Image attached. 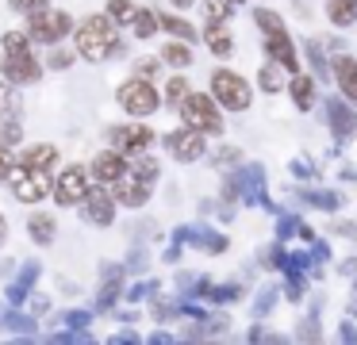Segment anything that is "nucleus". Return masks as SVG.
<instances>
[{"instance_id": "1", "label": "nucleus", "mask_w": 357, "mask_h": 345, "mask_svg": "<svg viewBox=\"0 0 357 345\" xmlns=\"http://www.w3.org/2000/svg\"><path fill=\"white\" fill-rule=\"evenodd\" d=\"M73 50L85 61H104L108 54H119L116 20H108V15H89V20H81V27L73 31Z\"/></svg>"}, {"instance_id": "2", "label": "nucleus", "mask_w": 357, "mask_h": 345, "mask_svg": "<svg viewBox=\"0 0 357 345\" xmlns=\"http://www.w3.org/2000/svg\"><path fill=\"white\" fill-rule=\"evenodd\" d=\"M181 119H185V127L200 130V135H219V130H223V119H219V112H215V100L204 96V92L185 96V104H181Z\"/></svg>"}, {"instance_id": "3", "label": "nucleus", "mask_w": 357, "mask_h": 345, "mask_svg": "<svg viewBox=\"0 0 357 345\" xmlns=\"http://www.w3.org/2000/svg\"><path fill=\"white\" fill-rule=\"evenodd\" d=\"M211 92H215V100L223 107H231V112H246L250 107V84L242 81L238 73H231V69H215V73H211Z\"/></svg>"}, {"instance_id": "4", "label": "nucleus", "mask_w": 357, "mask_h": 345, "mask_svg": "<svg viewBox=\"0 0 357 345\" xmlns=\"http://www.w3.org/2000/svg\"><path fill=\"white\" fill-rule=\"evenodd\" d=\"M8 184H12V192H16L20 204H39V199L50 192V176H47V169L16 165V169L8 173Z\"/></svg>"}, {"instance_id": "5", "label": "nucleus", "mask_w": 357, "mask_h": 345, "mask_svg": "<svg viewBox=\"0 0 357 345\" xmlns=\"http://www.w3.org/2000/svg\"><path fill=\"white\" fill-rule=\"evenodd\" d=\"M70 15L66 12H31V27H27V35L35 38V43H43V46H58L66 35H70Z\"/></svg>"}, {"instance_id": "6", "label": "nucleus", "mask_w": 357, "mask_h": 345, "mask_svg": "<svg viewBox=\"0 0 357 345\" xmlns=\"http://www.w3.org/2000/svg\"><path fill=\"white\" fill-rule=\"evenodd\" d=\"M116 96H119V107H123V112H131V115H150V112H158V92H154V84L142 81V77L119 84Z\"/></svg>"}, {"instance_id": "7", "label": "nucleus", "mask_w": 357, "mask_h": 345, "mask_svg": "<svg viewBox=\"0 0 357 345\" xmlns=\"http://www.w3.org/2000/svg\"><path fill=\"white\" fill-rule=\"evenodd\" d=\"M227 196H242L246 204H265V169L246 165L234 173V181L227 184Z\"/></svg>"}, {"instance_id": "8", "label": "nucleus", "mask_w": 357, "mask_h": 345, "mask_svg": "<svg viewBox=\"0 0 357 345\" xmlns=\"http://www.w3.org/2000/svg\"><path fill=\"white\" fill-rule=\"evenodd\" d=\"M150 142H154V130L142 127V123L112 127V150H119V153H146Z\"/></svg>"}, {"instance_id": "9", "label": "nucleus", "mask_w": 357, "mask_h": 345, "mask_svg": "<svg viewBox=\"0 0 357 345\" xmlns=\"http://www.w3.org/2000/svg\"><path fill=\"white\" fill-rule=\"evenodd\" d=\"M265 54H269V58L277 61L280 69H288V73H300V58H296V46H292V38H288L284 27L265 31Z\"/></svg>"}, {"instance_id": "10", "label": "nucleus", "mask_w": 357, "mask_h": 345, "mask_svg": "<svg viewBox=\"0 0 357 345\" xmlns=\"http://www.w3.org/2000/svg\"><path fill=\"white\" fill-rule=\"evenodd\" d=\"M85 192H89V176H85V169H81V165L62 169V176H58V184H54L58 204H62V207H73V204H81V199H85Z\"/></svg>"}, {"instance_id": "11", "label": "nucleus", "mask_w": 357, "mask_h": 345, "mask_svg": "<svg viewBox=\"0 0 357 345\" xmlns=\"http://www.w3.org/2000/svg\"><path fill=\"white\" fill-rule=\"evenodd\" d=\"M81 211L96 227H112V219H116V199H112L108 188H89L85 199H81Z\"/></svg>"}, {"instance_id": "12", "label": "nucleus", "mask_w": 357, "mask_h": 345, "mask_svg": "<svg viewBox=\"0 0 357 345\" xmlns=\"http://www.w3.org/2000/svg\"><path fill=\"white\" fill-rule=\"evenodd\" d=\"M0 73L8 77L12 84H31V81H39V61L31 58V50H24V54H4L0 58Z\"/></svg>"}, {"instance_id": "13", "label": "nucleus", "mask_w": 357, "mask_h": 345, "mask_svg": "<svg viewBox=\"0 0 357 345\" xmlns=\"http://www.w3.org/2000/svg\"><path fill=\"white\" fill-rule=\"evenodd\" d=\"M165 150H169L177 161H196V158H204V135L192 130V127L173 130V135L165 138Z\"/></svg>"}, {"instance_id": "14", "label": "nucleus", "mask_w": 357, "mask_h": 345, "mask_svg": "<svg viewBox=\"0 0 357 345\" xmlns=\"http://www.w3.org/2000/svg\"><path fill=\"white\" fill-rule=\"evenodd\" d=\"M326 123H331V135L338 142H349L357 135V112L346 107L342 100H326Z\"/></svg>"}, {"instance_id": "15", "label": "nucleus", "mask_w": 357, "mask_h": 345, "mask_svg": "<svg viewBox=\"0 0 357 345\" xmlns=\"http://www.w3.org/2000/svg\"><path fill=\"white\" fill-rule=\"evenodd\" d=\"M150 184L154 181H146L139 173H123V181H116V199L127 207H142L150 199Z\"/></svg>"}, {"instance_id": "16", "label": "nucleus", "mask_w": 357, "mask_h": 345, "mask_svg": "<svg viewBox=\"0 0 357 345\" xmlns=\"http://www.w3.org/2000/svg\"><path fill=\"white\" fill-rule=\"evenodd\" d=\"M123 173H127V165H123V153L119 150H104V153H96V161H93V176L100 184H116V181H123Z\"/></svg>"}, {"instance_id": "17", "label": "nucleus", "mask_w": 357, "mask_h": 345, "mask_svg": "<svg viewBox=\"0 0 357 345\" xmlns=\"http://www.w3.org/2000/svg\"><path fill=\"white\" fill-rule=\"evenodd\" d=\"M331 73H334V81H338V89L346 92L349 100H357V61L349 58V54H338V58L331 61Z\"/></svg>"}, {"instance_id": "18", "label": "nucleus", "mask_w": 357, "mask_h": 345, "mask_svg": "<svg viewBox=\"0 0 357 345\" xmlns=\"http://www.w3.org/2000/svg\"><path fill=\"white\" fill-rule=\"evenodd\" d=\"M177 242L181 245H200V250H208V253H219V250H227V238L223 234H211V230H192V227H181L177 230Z\"/></svg>"}, {"instance_id": "19", "label": "nucleus", "mask_w": 357, "mask_h": 345, "mask_svg": "<svg viewBox=\"0 0 357 345\" xmlns=\"http://www.w3.org/2000/svg\"><path fill=\"white\" fill-rule=\"evenodd\" d=\"M288 92H292L296 112H311V104H315V84H311L307 73H296L292 84H288Z\"/></svg>"}, {"instance_id": "20", "label": "nucleus", "mask_w": 357, "mask_h": 345, "mask_svg": "<svg viewBox=\"0 0 357 345\" xmlns=\"http://www.w3.org/2000/svg\"><path fill=\"white\" fill-rule=\"evenodd\" d=\"M35 280H39V265H35V261H27L24 273H20L16 280H12V288H8V299H12V303H24V299L31 296Z\"/></svg>"}, {"instance_id": "21", "label": "nucleus", "mask_w": 357, "mask_h": 345, "mask_svg": "<svg viewBox=\"0 0 357 345\" xmlns=\"http://www.w3.org/2000/svg\"><path fill=\"white\" fill-rule=\"evenodd\" d=\"M58 161V150L54 146H31V150H24V158H20V165H27V169H50Z\"/></svg>"}, {"instance_id": "22", "label": "nucleus", "mask_w": 357, "mask_h": 345, "mask_svg": "<svg viewBox=\"0 0 357 345\" xmlns=\"http://www.w3.org/2000/svg\"><path fill=\"white\" fill-rule=\"evenodd\" d=\"M27 230H31V238L39 245H47V242H54V230H58V222L50 219L47 211H35L31 215V222H27Z\"/></svg>"}, {"instance_id": "23", "label": "nucleus", "mask_w": 357, "mask_h": 345, "mask_svg": "<svg viewBox=\"0 0 357 345\" xmlns=\"http://www.w3.org/2000/svg\"><path fill=\"white\" fill-rule=\"evenodd\" d=\"M326 15H331L334 27H349L357 20V0H331L326 4Z\"/></svg>"}, {"instance_id": "24", "label": "nucleus", "mask_w": 357, "mask_h": 345, "mask_svg": "<svg viewBox=\"0 0 357 345\" xmlns=\"http://www.w3.org/2000/svg\"><path fill=\"white\" fill-rule=\"evenodd\" d=\"M119 268H112V273H104V284H100V296H96V307L100 311H108L112 303H116V296H119Z\"/></svg>"}, {"instance_id": "25", "label": "nucleus", "mask_w": 357, "mask_h": 345, "mask_svg": "<svg viewBox=\"0 0 357 345\" xmlns=\"http://www.w3.org/2000/svg\"><path fill=\"white\" fill-rule=\"evenodd\" d=\"M204 38H208L211 54H219V58H231L234 43H231V35H227V27H208V31H204Z\"/></svg>"}, {"instance_id": "26", "label": "nucleus", "mask_w": 357, "mask_h": 345, "mask_svg": "<svg viewBox=\"0 0 357 345\" xmlns=\"http://www.w3.org/2000/svg\"><path fill=\"white\" fill-rule=\"evenodd\" d=\"M16 112H20V100H16V92H12V81L4 77V81H0V119H16Z\"/></svg>"}, {"instance_id": "27", "label": "nucleus", "mask_w": 357, "mask_h": 345, "mask_svg": "<svg viewBox=\"0 0 357 345\" xmlns=\"http://www.w3.org/2000/svg\"><path fill=\"white\" fill-rule=\"evenodd\" d=\"M231 4L234 0H208V4H204V12H208V27H223L227 15H231Z\"/></svg>"}, {"instance_id": "28", "label": "nucleus", "mask_w": 357, "mask_h": 345, "mask_svg": "<svg viewBox=\"0 0 357 345\" xmlns=\"http://www.w3.org/2000/svg\"><path fill=\"white\" fill-rule=\"evenodd\" d=\"M162 61H169V66L185 69V66H192V50H188V46H181V43H169V46L162 50Z\"/></svg>"}, {"instance_id": "29", "label": "nucleus", "mask_w": 357, "mask_h": 345, "mask_svg": "<svg viewBox=\"0 0 357 345\" xmlns=\"http://www.w3.org/2000/svg\"><path fill=\"white\" fill-rule=\"evenodd\" d=\"M303 199H307L311 207H319V211H338V207H342L338 192H307Z\"/></svg>"}, {"instance_id": "30", "label": "nucleus", "mask_w": 357, "mask_h": 345, "mask_svg": "<svg viewBox=\"0 0 357 345\" xmlns=\"http://www.w3.org/2000/svg\"><path fill=\"white\" fill-rule=\"evenodd\" d=\"M131 27H135V35H139V38H150L158 27H162V20H154V12H146V8H139V15H135Z\"/></svg>"}, {"instance_id": "31", "label": "nucleus", "mask_w": 357, "mask_h": 345, "mask_svg": "<svg viewBox=\"0 0 357 345\" xmlns=\"http://www.w3.org/2000/svg\"><path fill=\"white\" fill-rule=\"evenodd\" d=\"M108 15L116 23H135V15H139V8L131 4V0H108Z\"/></svg>"}, {"instance_id": "32", "label": "nucleus", "mask_w": 357, "mask_h": 345, "mask_svg": "<svg viewBox=\"0 0 357 345\" xmlns=\"http://www.w3.org/2000/svg\"><path fill=\"white\" fill-rule=\"evenodd\" d=\"M162 27L169 31V35L185 38V43H188V38H196V27H192V23H185L181 15H162Z\"/></svg>"}, {"instance_id": "33", "label": "nucleus", "mask_w": 357, "mask_h": 345, "mask_svg": "<svg viewBox=\"0 0 357 345\" xmlns=\"http://www.w3.org/2000/svg\"><path fill=\"white\" fill-rule=\"evenodd\" d=\"M257 81H261V89H265V92H280V89H284V81H280V69H277V61H273V66H261V73H257Z\"/></svg>"}, {"instance_id": "34", "label": "nucleus", "mask_w": 357, "mask_h": 345, "mask_svg": "<svg viewBox=\"0 0 357 345\" xmlns=\"http://www.w3.org/2000/svg\"><path fill=\"white\" fill-rule=\"evenodd\" d=\"M24 50H31V35L8 31V35H4V54H24Z\"/></svg>"}, {"instance_id": "35", "label": "nucleus", "mask_w": 357, "mask_h": 345, "mask_svg": "<svg viewBox=\"0 0 357 345\" xmlns=\"http://www.w3.org/2000/svg\"><path fill=\"white\" fill-rule=\"evenodd\" d=\"M20 138H24L20 119H0V142H4V146H16Z\"/></svg>"}, {"instance_id": "36", "label": "nucleus", "mask_w": 357, "mask_h": 345, "mask_svg": "<svg viewBox=\"0 0 357 345\" xmlns=\"http://www.w3.org/2000/svg\"><path fill=\"white\" fill-rule=\"evenodd\" d=\"M188 89H185V77H169V84H165V100L169 104H185Z\"/></svg>"}, {"instance_id": "37", "label": "nucleus", "mask_w": 357, "mask_h": 345, "mask_svg": "<svg viewBox=\"0 0 357 345\" xmlns=\"http://www.w3.org/2000/svg\"><path fill=\"white\" fill-rule=\"evenodd\" d=\"M307 58L311 66H315L319 77H326V54H323V43H307Z\"/></svg>"}, {"instance_id": "38", "label": "nucleus", "mask_w": 357, "mask_h": 345, "mask_svg": "<svg viewBox=\"0 0 357 345\" xmlns=\"http://www.w3.org/2000/svg\"><path fill=\"white\" fill-rule=\"evenodd\" d=\"M135 77H142V81L158 77V61L154 58H139V61H135Z\"/></svg>"}, {"instance_id": "39", "label": "nucleus", "mask_w": 357, "mask_h": 345, "mask_svg": "<svg viewBox=\"0 0 357 345\" xmlns=\"http://www.w3.org/2000/svg\"><path fill=\"white\" fill-rule=\"evenodd\" d=\"M12 169H16V161H12V146L0 142V181H8Z\"/></svg>"}, {"instance_id": "40", "label": "nucleus", "mask_w": 357, "mask_h": 345, "mask_svg": "<svg viewBox=\"0 0 357 345\" xmlns=\"http://www.w3.org/2000/svg\"><path fill=\"white\" fill-rule=\"evenodd\" d=\"M135 173L146 176V181H158V161H154V158H142L139 165H135Z\"/></svg>"}, {"instance_id": "41", "label": "nucleus", "mask_w": 357, "mask_h": 345, "mask_svg": "<svg viewBox=\"0 0 357 345\" xmlns=\"http://www.w3.org/2000/svg\"><path fill=\"white\" fill-rule=\"evenodd\" d=\"M12 8H16V12H43V8L50 4V0H8Z\"/></svg>"}, {"instance_id": "42", "label": "nucleus", "mask_w": 357, "mask_h": 345, "mask_svg": "<svg viewBox=\"0 0 357 345\" xmlns=\"http://www.w3.org/2000/svg\"><path fill=\"white\" fill-rule=\"evenodd\" d=\"M73 58H77V50H54V54H50V66H54V69H66Z\"/></svg>"}, {"instance_id": "43", "label": "nucleus", "mask_w": 357, "mask_h": 345, "mask_svg": "<svg viewBox=\"0 0 357 345\" xmlns=\"http://www.w3.org/2000/svg\"><path fill=\"white\" fill-rule=\"evenodd\" d=\"M269 307H273V296L265 291V296H257V303H254V314H265Z\"/></svg>"}, {"instance_id": "44", "label": "nucleus", "mask_w": 357, "mask_h": 345, "mask_svg": "<svg viewBox=\"0 0 357 345\" xmlns=\"http://www.w3.org/2000/svg\"><path fill=\"white\" fill-rule=\"evenodd\" d=\"M66 322H70V326H85L89 314H66Z\"/></svg>"}, {"instance_id": "45", "label": "nucleus", "mask_w": 357, "mask_h": 345, "mask_svg": "<svg viewBox=\"0 0 357 345\" xmlns=\"http://www.w3.org/2000/svg\"><path fill=\"white\" fill-rule=\"evenodd\" d=\"M4 238H8V219L0 215V245H4Z\"/></svg>"}, {"instance_id": "46", "label": "nucleus", "mask_w": 357, "mask_h": 345, "mask_svg": "<svg viewBox=\"0 0 357 345\" xmlns=\"http://www.w3.org/2000/svg\"><path fill=\"white\" fill-rule=\"evenodd\" d=\"M173 4H177V8H192V0H173Z\"/></svg>"}, {"instance_id": "47", "label": "nucleus", "mask_w": 357, "mask_h": 345, "mask_svg": "<svg viewBox=\"0 0 357 345\" xmlns=\"http://www.w3.org/2000/svg\"><path fill=\"white\" fill-rule=\"evenodd\" d=\"M234 4H242V0H234Z\"/></svg>"}]
</instances>
